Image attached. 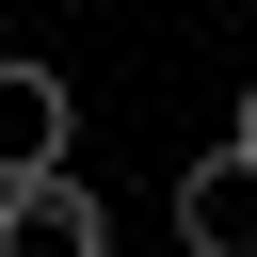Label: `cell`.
<instances>
[{"instance_id": "6da1fadb", "label": "cell", "mask_w": 257, "mask_h": 257, "mask_svg": "<svg viewBox=\"0 0 257 257\" xmlns=\"http://www.w3.org/2000/svg\"><path fill=\"white\" fill-rule=\"evenodd\" d=\"M0 257H112V209L80 193V161H48V177H0Z\"/></svg>"}, {"instance_id": "7a4b0ae2", "label": "cell", "mask_w": 257, "mask_h": 257, "mask_svg": "<svg viewBox=\"0 0 257 257\" xmlns=\"http://www.w3.org/2000/svg\"><path fill=\"white\" fill-rule=\"evenodd\" d=\"M177 257H257V161L241 145H209L177 177Z\"/></svg>"}, {"instance_id": "3957f363", "label": "cell", "mask_w": 257, "mask_h": 257, "mask_svg": "<svg viewBox=\"0 0 257 257\" xmlns=\"http://www.w3.org/2000/svg\"><path fill=\"white\" fill-rule=\"evenodd\" d=\"M64 128H80L64 64H0V177H48V161H64Z\"/></svg>"}, {"instance_id": "277c9868", "label": "cell", "mask_w": 257, "mask_h": 257, "mask_svg": "<svg viewBox=\"0 0 257 257\" xmlns=\"http://www.w3.org/2000/svg\"><path fill=\"white\" fill-rule=\"evenodd\" d=\"M225 145H241V161H257V80H241V128H225Z\"/></svg>"}]
</instances>
